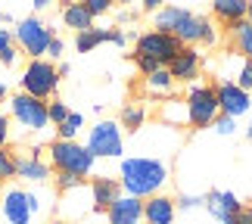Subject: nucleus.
Masks as SVG:
<instances>
[{
	"mask_svg": "<svg viewBox=\"0 0 252 224\" xmlns=\"http://www.w3.org/2000/svg\"><path fill=\"white\" fill-rule=\"evenodd\" d=\"M153 25L156 32L174 34L184 47H215L221 37L209 16H199L187 6H162L159 13H153Z\"/></svg>",
	"mask_w": 252,
	"mask_h": 224,
	"instance_id": "obj_1",
	"label": "nucleus"
},
{
	"mask_svg": "<svg viewBox=\"0 0 252 224\" xmlns=\"http://www.w3.org/2000/svg\"><path fill=\"white\" fill-rule=\"evenodd\" d=\"M171 181V171L165 159L156 156H125L119 162V184L122 193H128L134 199H150L162 193Z\"/></svg>",
	"mask_w": 252,
	"mask_h": 224,
	"instance_id": "obj_2",
	"label": "nucleus"
},
{
	"mask_svg": "<svg viewBox=\"0 0 252 224\" xmlns=\"http://www.w3.org/2000/svg\"><path fill=\"white\" fill-rule=\"evenodd\" d=\"M47 162H50V168L56 174L65 171V174H78V178L94 174V165H96L91 150L78 140H53L47 147Z\"/></svg>",
	"mask_w": 252,
	"mask_h": 224,
	"instance_id": "obj_3",
	"label": "nucleus"
},
{
	"mask_svg": "<svg viewBox=\"0 0 252 224\" xmlns=\"http://www.w3.org/2000/svg\"><path fill=\"white\" fill-rule=\"evenodd\" d=\"M60 72H56V63L50 60H28L25 69H22V78H19V84H22V94L34 96V100H44L50 103L56 91H60Z\"/></svg>",
	"mask_w": 252,
	"mask_h": 224,
	"instance_id": "obj_4",
	"label": "nucleus"
},
{
	"mask_svg": "<svg viewBox=\"0 0 252 224\" xmlns=\"http://www.w3.org/2000/svg\"><path fill=\"white\" fill-rule=\"evenodd\" d=\"M184 103H187V115H190V128H212L215 119L221 115L218 109V96H215V84L206 81H193L187 84V94H184Z\"/></svg>",
	"mask_w": 252,
	"mask_h": 224,
	"instance_id": "obj_5",
	"label": "nucleus"
},
{
	"mask_svg": "<svg viewBox=\"0 0 252 224\" xmlns=\"http://www.w3.org/2000/svg\"><path fill=\"white\" fill-rule=\"evenodd\" d=\"M13 34H16V47L28 56V60H44L47 47H50V41H53V28L47 25L41 16H34V13L19 19Z\"/></svg>",
	"mask_w": 252,
	"mask_h": 224,
	"instance_id": "obj_6",
	"label": "nucleus"
},
{
	"mask_svg": "<svg viewBox=\"0 0 252 224\" xmlns=\"http://www.w3.org/2000/svg\"><path fill=\"white\" fill-rule=\"evenodd\" d=\"M87 150L94 159H122L125 153V131L115 119H100L87 131Z\"/></svg>",
	"mask_w": 252,
	"mask_h": 224,
	"instance_id": "obj_7",
	"label": "nucleus"
},
{
	"mask_svg": "<svg viewBox=\"0 0 252 224\" xmlns=\"http://www.w3.org/2000/svg\"><path fill=\"white\" fill-rule=\"evenodd\" d=\"M181 50H184V44L178 41V37L165 34V32H156V28L134 37V53L147 56V60H156L159 65H168Z\"/></svg>",
	"mask_w": 252,
	"mask_h": 224,
	"instance_id": "obj_8",
	"label": "nucleus"
},
{
	"mask_svg": "<svg viewBox=\"0 0 252 224\" xmlns=\"http://www.w3.org/2000/svg\"><path fill=\"white\" fill-rule=\"evenodd\" d=\"M9 115H13V122H19L25 131H32V134H41V131H47V125H50L47 103L34 100V96H28L22 91L9 96Z\"/></svg>",
	"mask_w": 252,
	"mask_h": 224,
	"instance_id": "obj_9",
	"label": "nucleus"
},
{
	"mask_svg": "<svg viewBox=\"0 0 252 224\" xmlns=\"http://www.w3.org/2000/svg\"><path fill=\"white\" fill-rule=\"evenodd\" d=\"M16 178L28 184H47L53 178L50 162L44 159V147H32L25 153H16Z\"/></svg>",
	"mask_w": 252,
	"mask_h": 224,
	"instance_id": "obj_10",
	"label": "nucleus"
},
{
	"mask_svg": "<svg viewBox=\"0 0 252 224\" xmlns=\"http://www.w3.org/2000/svg\"><path fill=\"white\" fill-rule=\"evenodd\" d=\"M215 96H218L221 115H230V119H240V115H246L252 109V94H246L243 87H237L234 81H218Z\"/></svg>",
	"mask_w": 252,
	"mask_h": 224,
	"instance_id": "obj_11",
	"label": "nucleus"
},
{
	"mask_svg": "<svg viewBox=\"0 0 252 224\" xmlns=\"http://www.w3.org/2000/svg\"><path fill=\"white\" fill-rule=\"evenodd\" d=\"M0 215L6 224H32L34 215L28 209V193L22 187H6L0 196Z\"/></svg>",
	"mask_w": 252,
	"mask_h": 224,
	"instance_id": "obj_12",
	"label": "nucleus"
},
{
	"mask_svg": "<svg viewBox=\"0 0 252 224\" xmlns=\"http://www.w3.org/2000/svg\"><path fill=\"white\" fill-rule=\"evenodd\" d=\"M165 69L171 72L174 84H193V81H199V69H202V53H199V47H184V50L174 56Z\"/></svg>",
	"mask_w": 252,
	"mask_h": 224,
	"instance_id": "obj_13",
	"label": "nucleus"
},
{
	"mask_svg": "<svg viewBox=\"0 0 252 224\" xmlns=\"http://www.w3.org/2000/svg\"><path fill=\"white\" fill-rule=\"evenodd\" d=\"M206 209H209V215L221 221V224H234L237 215L243 212V202H240L237 193H230V190H212L209 196H206Z\"/></svg>",
	"mask_w": 252,
	"mask_h": 224,
	"instance_id": "obj_14",
	"label": "nucleus"
},
{
	"mask_svg": "<svg viewBox=\"0 0 252 224\" xmlns=\"http://www.w3.org/2000/svg\"><path fill=\"white\" fill-rule=\"evenodd\" d=\"M174 215H178V206L168 193H156V196L143 199V224H174Z\"/></svg>",
	"mask_w": 252,
	"mask_h": 224,
	"instance_id": "obj_15",
	"label": "nucleus"
},
{
	"mask_svg": "<svg viewBox=\"0 0 252 224\" xmlns=\"http://www.w3.org/2000/svg\"><path fill=\"white\" fill-rule=\"evenodd\" d=\"M106 218H109V224H143V199H134L128 193H122L106 209Z\"/></svg>",
	"mask_w": 252,
	"mask_h": 224,
	"instance_id": "obj_16",
	"label": "nucleus"
},
{
	"mask_svg": "<svg viewBox=\"0 0 252 224\" xmlns=\"http://www.w3.org/2000/svg\"><path fill=\"white\" fill-rule=\"evenodd\" d=\"M122 196V184L119 178H109V174H100V178L91 181V199H94V212H106L115 199Z\"/></svg>",
	"mask_w": 252,
	"mask_h": 224,
	"instance_id": "obj_17",
	"label": "nucleus"
},
{
	"mask_svg": "<svg viewBox=\"0 0 252 224\" xmlns=\"http://www.w3.org/2000/svg\"><path fill=\"white\" fill-rule=\"evenodd\" d=\"M94 209V199H91V187H78V190H69V193H63V202H60V215L63 218H81L84 212H91Z\"/></svg>",
	"mask_w": 252,
	"mask_h": 224,
	"instance_id": "obj_18",
	"label": "nucleus"
},
{
	"mask_svg": "<svg viewBox=\"0 0 252 224\" xmlns=\"http://www.w3.org/2000/svg\"><path fill=\"white\" fill-rule=\"evenodd\" d=\"M174 78H171V72L168 69H159V72H153V75H147L143 78V94L147 96H156V100H171L174 96Z\"/></svg>",
	"mask_w": 252,
	"mask_h": 224,
	"instance_id": "obj_19",
	"label": "nucleus"
},
{
	"mask_svg": "<svg viewBox=\"0 0 252 224\" xmlns=\"http://www.w3.org/2000/svg\"><path fill=\"white\" fill-rule=\"evenodd\" d=\"M63 22H65V28H72L75 34H81V32H91L94 28V16L87 13L84 0H75V3L63 6Z\"/></svg>",
	"mask_w": 252,
	"mask_h": 224,
	"instance_id": "obj_20",
	"label": "nucleus"
},
{
	"mask_svg": "<svg viewBox=\"0 0 252 224\" xmlns=\"http://www.w3.org/2000/svg\"><path fill=\"white\" fill-rule=\"evenodd\" d=\"M227 28V37H230V47L234 53H240L243 60H252V25L246 19H240L234 25H224Z\"/></svg>",
	"mask_w": 252,
	"mask_h": 224,
	"instance_id": "obj_21",
	"label": "nucleus"
},
{
	"mask_svg": "<svg viewBox=\"0 0 252 224\" xmlns=\"http://www.w3.org/2000/svg\"><path fill=\"white\" fill-rule=\"evenodd\" d=\"M159 119L168 125V128H184V125H190V115H187V103H184V96H171L159 106Z\"/></svg>",
	"mask_w": 252,
	"mask_h": 224,
	"instance_id": "obj_22",
	"label": "nucleus"
},
{
	"mask_svg": "<svg viewBox=\"0 0 252 224\" xmlns=\"http://www.w3.org/2000/svg\"><path fill=\"white\" fill-rule=\"evenodd\" d=\"M147 103L143 100H131V103H125L122 106V112H119V125H122V131H140L143 125H147Z\"/></svg>",
	"mask_w": 252,
	"mask_h": 224,
	"instance_id": "obj_23",
	"label": "nucleus"
},
{
	"mask_svg": "<svg viewBox=\"0 0 252 224\" xmlns=\"http://www.w3.org/2000/svg\"><path fill=\"white\" fill-rule=\"evenodd\" d=\"M246 3L249 0H215L212 3V16L224 25H234L240 19H246Z\"/></svg>",
	"mask_w": 252,
	"mask_h": 224,
	"instance_id": "obj_24",
	"label": "nucleus"
},
{
	"mask_svg": "<svg viewBox=\"0 0 252 224\" xmlns=\"http://www.w3.org/2000/svg\"><path fill=\"white\" fill-rule=\"evenodd\" d=\"M109 41V28H91V32H81V34H75V47H78V53H91L94 47H100Z\"/></svg>",
	"mask_w": 252,
	"mask_h": 224,
	"instance_id": "obj_25",
	"label": "nucleus"
},
{
	"mask_svg": "<svg viewBox=\"0 0 252 224\" xmlns=\"http://www.w3.org/2000/svg\"><path fill=\"white\" fill-rule=\"evenodd\" d=\"M81 128H84V115L81 112H69V119L56 128V140H75Z\"/></svg>",
	"mask_w": 252,
	"mask_h": 224,
	"instance_id": "obj_26",
	"label": "nucleus"
},
{
	"mask_svg": "<svg viewBox=\"0 0 252 224\" xmlns=\"http://www.w3.org/2000/svg\"><path fill=\"white\" fill-rule=\"evenodd\" d=\"M16 178V153L9 150V147H3L0 150V181H13Z\"/></svg>",
	"mask_w": 252,
	"mask_h": 224,
	"instance_id": "obj_27",
	"label": "nucleus"
},
{
	"mask_svg": "<svg viewBox=\"0 0 252 224\" xmlns=\"http://www.w3.org/2000/svg\"><path fill=\"white\" fill-rule=\"evenodd\" d=\"M69 112H72V109L60 100V96H53V100L47 103V115H50V125H56V128H60V125L69 119Z\"/></svg>",
	"mask_w": 252,
	"mask_h": 224,
	"instance_id": "obj_28",
	"label": "nucleus"
},
{
	"mask_svg": "<svg viewBox=\"0 0 252 224\" xmlns=\"http://www.w3.org/2000/svg\"><path fill=\"white\" fill-rule=\"evenodd\" d=\"M237 87H243L246 94H252V60H240V65H237Z\"/></svg>",
	"mask_w": 252,
	"mask_h": 224,
	"instance_id": "obj_29",
	"label": "nucleus"
},
{
	"mask_svg": "<svg viewBox=\"0 0 252 224\" xmlns=\"http://www.w3.org/2000/svg\"><path fill=\"white\" fill-rule=\"evenodd\" d=\"M53 181H56V190H60V193H69V190L84 187V178H78V174H65V171H60Z\"/></svg>",
	"mask_w": 252,
	"mask_h": 224,
	"instance_id": "obj_30",
	"label": "nucleus"
},
{
	"mask_svg": "<svg viewBox=\"0 0 252 224\" xmlns=\"http://www.w3.org/2000/svg\"><path fill=\"white\" fill-rule=\"evenodd\" d=\"M174 206L178 209H199V206H206V196H199V193H181L178 199H174Z\"/></svg>",
	"mask_w": 252,
	"mask_h": 224,
	"instance_id": "obj_31",
	"label": "nucleus"
},
{
	"mask_svg": "<svg viewBox=\"0 0 252 224\" xmlns=\"http://www.w3.org/2000/svg\"><path fill=\"white\" fill-rule=\"evenodd\" d=\"M131 60H134V65H137V72L143 78L153 75V72H159V69H165V65H159L156 60H147V56H137V53H131Z\"/></svg>",
	"mask_w": 252,
	"mask_h": 224,
	"instance_id": "obj_32",
	"label": "nucleus"
},
{
	"mask_svg": "<svg viewBox=\"0 0 252 224\" xmlns=\"http://www.w3.org/2000/svg\"><path fill=\"white\" fill-rule=\"evenodd\" d=\"M212 128H215V134H221V137H230V134L237 131V119H230V115H218Z\"/></svg>",
	"mask_w": 252,
	"mask_h": 224,
	"instance_id": "obj_33",
	"label": "nucleus"
},
{
	"mask_svg": "<svg viewBox=\"0 0 252 224\" xmlns=\"http://www.w3.org/2000/svg\"><path fill=\"white\" fill-rule=\"evenodd\" d=\"M25 193H28V209H32V215H41V212L47 209L44 193L41 190H25Z\"/></svg>",
	"mask_w": 252,
	"mask_h": 224,
	"instance_id": "obj_34",
	"label": "nucleus"
},
{
	"mask_svg": "<svg viewBox=\"0 0 252 224\" xmlns=\"http://www.w3.org/2000/svg\"><path fill=\"white\" fill-rule=\"evenodd\" d=\"M84 6H87V13L96 19V16H103V13L112 9V0H84Z\"/></svg>",
	"mask_w": 252,
	"mask_h": 224,
	"instance_id": "obj_35",
	"label": "nucleus"
},
{
	"mask_svg": "<svg viewBox=\"0 0 252 224\" xmlns=\"http://www.w3.org/2000/svg\"><path fill=\"white\" fill-rule=\"evenodd\" d=\"M63 53H65V44H63V37H56L53 34V41H50V47H47V60H63Z\"/></svg>",
	"mask_w": 252,
	"mask_h": 224,
	"instance_id": "obj_36",
	"label": "nucleus"
},
{
	"mask_svg": "<svg viewBox=\"0 0 252 224\" xmlns=\"http://www.w3.org/2000/svg\"><path fill=\"white\" fill-rule=\"evenodd\" d=\"M19 56H22V53H19V47H9V50H3V53H0V65L13 69V65L19 63Z\"/></svg>",
	"mask_w": 252,
	"mask_h": 224,
	"instance_id": "obj_37",
	"label": "nucleus"
},
{
	"mask_svg": "<svg viewBox=\"0 0 252 224\" xmlns=\"http://www.w3.org/2000/svg\"><path fill=\"white\" fill-rule=\"evenodd\" d=\"M9 47H16V34H13V28H0V53L9 50Z\"/></svg>",
	"mask_w": 252,
	"mask_h": 224,
	"instance_id": "obj_38",
	"label": "nucleus"
},
{
	"mask_svg": "<svg viewBox=\"0 0 252 224\" xmlns=\"http://www.w3.org/2000/svg\"><path fill=\"white\" fill-rule=\"evenodd\" d=\"M9 143V115L0 112V150H3Z\"/></svg>",
	"mask_w": 252,
	"mask_h": 224,
	"instance_id": "obj_39",
	"label": "nucleus"
},
{
	"mask_svg": "<svg viewBox=\"0 0 252 224\" xmlns=\"http://www.w3.org/2000/svg\"><path fill=\"white\" fill-rule=\"evenodd\" d=\"M109 44H115V47H125V44H128V34H125L122 28H109Z\"/></svg>",
	"mask_w": 252,
	"mask_h": 224,
	"instance_id": "obj_40",
	"label": "nucleus"
},
{
	"mask_svg": "<svg viewBox=\"0 0 252 224\" xmlns=\"http://www.w3.org/2000/svg\"><path fill=\"white\" fill-rule=\"evenodd\" d=\"M140 9H143V13H159L162 0H140Z\"/></svg>",
	"mask_w": 252,
	"mask_h": 224,
	"instance_id": "obj_41",
	"label": "nucleus"
},
{
	"mask_svg": "<svg viewBox=\"0 0 252 224\" xmlns=\"http://www.w3.org/2000/svg\"><path fill=\"white\" fill-rule=\"evenodd\" d=\"M234 224H252V206H243V212L237 215V221Z\"/></svg>",
	"mask_w": 252,
	"mask_h": 224,
	"instance_id": "obj_42",
	"label": "nucleus"
},
{
	"mask_svg": "<svg viewBox=\"0 0 252 224\" xmlns=\"http://www.w3.org/2000/svg\"><path fill=\"white\" fill-rule=\"evenodd\" d=\"M50 6V0H32V9H34V16L41 13V9H47Z\"/></svg>",
	"mask_w": 252,
	"mask_h": 224,
	"instance_id": "obj_43",
	"label": "nucleus"
},
{
	"mask_svg": "<svg viewBox=\"0 0 252 224\" xmlns=\"http://www.w3.org/2000/svg\"><path fill=\"white\" fill-rule=\"evenodd\" d=\"M131 19H134L131 9H119V22H131Z\"/></svg>",
	"mask_w": 252,
	"mask_h": 224,
	"instance_id": "obj_44",
	"label": "nucleus"
},
{
	"mask_svg": "<svg viewBox=\"0 0 252 224\" xmlns=\"http://www.w3.org/2000/svg\"><path fill=\"white\" fill-rule=\"evenodd\" d=\"M56 72H60V78H65V75L72 72V65L69 63H60V65H56Z\"/></svg>",
	"mask_w": 252,
	"mask_h": 224,
	"instance_id": "obj_45",
	"label": "nucleus"
},
{
	"mask_svg": "<svg viewBox=\"0 0 252 224\" xmlns=\"http://www.w3.org/2000/svg\"><path fill=\"white\" fill-rule=\"evenodd\" d=\"M0 22H13V13H6V9H0Z\"/></svg>",
	"mask_w": 252,
	"mask_h": 224,
	"instance_id": "obj_46",
	"label": "nucleus"
},
{
	"mask_svg": "<svg viewBox=\"0 0 252 224\" xmlns=\"http://www.w3.org/2000/svg\"><path fill=\"white\" fill-rule=\"evenodd\" d=\"M6 94H9V91H6V84H3V81H0V103H3V100H6Z\"/></svg>",
	"mask_w": 252,
	"mask_h": 224,
	"instance_id": "obj_47",
	"label": "nucleus"
},
{
	"mask_svg": "<svg viewBox=\"0 0 252 224\" xmlns=\"http://www.w3.org/2000/svg\"><path fill=\"white\" fill-rule=\"evenodd\" d=\"M246 22L252 25V0H249V3H246Z\"/></svg>",
	"mask_w": 252,
	"mask_h": 224,
	"instance_id": "obj_48",
	"label": "nucleus"
},
{
	"mask_svg": "<svg viewBox=\"0 0 252 224\" xmlns=\"http://www.w3.org/2000/svg\"><path fill=\"white\" fill-rule=\"evenodd\" d=\"M246 137L252 140V119H249V125H246Z\"/></svg>",
	"mask_w": 252,
	"mask_h": 224,
	"instance_id": "obj_49",
	"label": "nucleus"
}]
</instances>
